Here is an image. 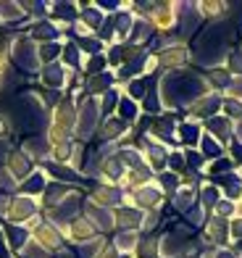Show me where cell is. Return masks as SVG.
<instances>
[{
    "mask_svg": "<svg viewBox=\"0 0 242 258\" xmlns=\"http://www.w3.org/2000/svg\"><path fill=\"white\" fill-rule=\"evenodd\" d=\"M119 100H121L119 90H113V87H111V90L106 92V95L100 98V113H106V119H108V116L119 108Z\"/></svg>",
    "mask_w": 242,
    "mask_h": 258,
    "instance_id": "31",
    "label": "cell"
},
{
    "mask_svg": "<svg viewBox=\"0 0 242 258\" xmlns=\"http://www.w3.org/2000/svg\"><path fill=\"white\" fill-rule=\"evenodd\" d=\"M98 119H100V100H95V98H85L82 108L76 111V124H74L76 137L90 140V135L95 132V126H98Z\"/></svg>",
    "mask_w": 242,
    "mask_h": 258,
    "instance_id": "4",
    "label": "cell"
},
{
    "mask_svg": "<svg viewBox=\"0 0 242 258\" xmlns=\"http://www.w3.org/2000/svg\"><path fill=\"white\" fill-rule=\"evenodd\" d=\"M50 16L53 19H58V21H74L76 19V14H79V6H74V3H50Z\"/></svg>",
    "mask_w": 242,
    "mask_h": 258,
    "instance_id": "26",
    "label": "cell"
},
{
    "mask_svg": "<svg viewBox=\"0 0 242 258\" xmlns=\"http://www.w3.org/2000/svg\"><path fill=\"white\" fill-rule=\"evenodd\" d=\"M203 79L192 72H174L160 79V95H164V103L177 108V105H184V103H195L198 98H203Z\"/></svg>",
    "mask_w": 242,
    "mask_h": 258,
    "instance_id": "1",
    "label": "cell"
},
{
    "mask_svg": "<svg viewBox=\"0 0 242 258\" xmlns=\"http://www.w3.org/2000/svg\"><path fill=\"white\" fill-rule=\"evenodd\" d=\"M226 42H229V27L216 24L211 29H205L198 37V45H195V61L203 66H216L224 58Z\"/></svg>",
    "mask_w": 242,
    "mask_h": 258,
    "instance_id": "2",
    "label": "cell"
},
{
    "mask_svg": "<svg viewBox=\"0 0 242 258\" xmlns=\"http://www.w3.org/2000/svg\"><path fill=\"white\" fill-rule=\"evenodd\" d=\"M8 156H11V143L8 140H0V169H6Z\"/></svg>",
    "mask_w": 242,
    "mask_h": 258,
    "instance_id": "41",
    "label": "cell"
},
{
    "mask_svg": "<svg viewBox=\"0 0 242 258\" xmlns=\"http://www.w3.org/2000/svg\"><path fill=\"white\" fill-rule=\"evenodd\" d=\"M137 203H140V208H155L158 203H160V190L158 187H147V184H142L140 190H137Z\"/></svg>",
    "mask_w": 242,
    "mask_h": 258,
    "instance_id": "21",
    "label": "cell"
},
{
    "mask_svg": "<svg viewBox=\"0 0 242 258\" xmlns=\"http://www.w3.org/2000/svg\"><path fill=\"white\" fill-rule=\"evenodd\" d=\"M55 258H74V255L68 253V250H61V253H55Z\"/></svg>",
    "mask_w": 242,
    "mask_h": 258,
    "instance_id": "43",
    "label": "cell"
},
{
    "mask_svg": "<svg viewBox=\"0 0 242 258\" xmlns=\"http://www.w3.org/2000/svg\"><path fill=\"white\" fill-rule=\"evenodd\" d=\"M79 195L76 192H71L66 198L63 203H58L55 208H50V224H55V227H61V224H71V221L76 219V214H79Z\"/></svg>",
    "mask_w": 242,
    "mask_h": 258,
    "instance_id": "6",
    "label": "cell"
},
{
    "mask_svg": "<svg viewBox=\"0 0 242 258\" xmlns=\"http://www.w3.org/2000/svg\"><path fill=\"white\" fill-rule=\"evenodd\" d=\"M6 169L11 171V177H14L16 182H24L29 174L34 171V166H32V158L24 153V150H11V156H8V161H6Z\"/></svg>",
    "mask_w": 242,
    "mask_h": 258,
    "instance_id": "7",
    "label": "cell"
},
{
    "mask_svg": "<svg viewBox=\"0 0 242 258\" xmlns=\"http://www.w3.org/2000/svg\"><path fill=\"white\" fill-rule=\"evenodd\" d=\"M58 27L53 24V21H34V24L27 29V37L32 40V42H40V45H45V42H58Z\"/></svg>",
    "mask_w": 242,
    "mask_h": 258,
    "instance_id": "8",
    "label": "cell"
},
{
    "mask_svg": "<svg viewBox=\"0 0 242 258\" xmlns=\"http://www.w3.org/2000/svg\"><path fill=\"white\" fill-rule=\"evenodd\" d=\"M21 150L34 161V158H48L53 153V145H50V137L45 135H32L24 140V145H21Z\"/></svg>",
    "mask_w": 242,
    "mask_h": 258,
    "instance_id": "10",
    "label": "cell"
},
{
    "mask_svg": "<svg viewBox=\"0 0 242 258\" xmlns=\"http://www.w3.org/2000/svg\"><path fill=\"white\" fill-rule=\"evenodd\" d=\"M192 206H195V192L190 190V187H182V190L174 192V208L177 211H184V214H187Z\"/></svg>",
    "mask_w": 242,
    "mask_h": 258,
    "instance_id": "29",
    "label": "cell"
},
{
    "mask_svg": "<svg viewBox=\"0 0 242 258\" xmlns=\"http://www.w3.org/2000/svg\"><path fill=\"white\" fill-rule=\"evenodd\" d=\"M218 105H221V100H218L216 95H203V98H198L192 105H190V111L198 116V119H213L216 116V111H218Z\"/></svg>",
    "mask_w": 242,
    "mask_h": 258,
    "instance_id": "15",
    "label": "cell"
},
{
    "mask_svg": "<svg viewBox=\"0 0 242 258\" xmlns=\"http://www.w3.org/2000/svg\"><path fill=\"white\" fill-rule=\"evenodd\" d=\"M150 34H153V29H150V24L147 21H134V27H132V34H129V42L132 45H140V42H145V40H150Z\"/></svg>",
    "mask_w": 242,
    "mask_h": 258,
    "instance_id": "30",
    "label": "cell"
},
{
    "mask_svg": "<svg viewBox=\"0 0 242 258\" xmlns=\"http://www.w3.org/2000/svg\"><path fill=\"white\" fill-rule=\"evenodd\" d=\"M200 198H203V208H213V206L218 203V190H216V184H205L203 192H200Z\"/></svg>",
    "mask_w": 242,
    "mask_h": 258,
    "instance_id": "36",
    "label": "cell"
},
{
    "mask_svg": "<svg viewBox=\"0 0 242 258\" xmlns=\"http://www.w3.org/2000/svg\"><path fill=\"white\" fill-rule=\"evenodd\" d=\"M116 111H119V119L126 121V124H132V121L140 119V103H134L132 98H121Z\"/></svg>",
    "mask_w": 242,
    "mask_h": 258,
    "instance_id": "22",
    "label": "cell"
},
{
    "mask_svg": "<svg viewBox=\"0 0 242 258\" xmlns=\"http://www.w3.org/2000/svg\"><path fill=\"white\" fill-rule=\"evenodd\" d=\"M45 187H48V174L42 169H34L24 182H19V195H27V198H37L45 192Z\"/></svg>",
    "mask_w": 242,
    "mask_h": 258,
    "instance_id": "9",
    "label": "cell"
},
{
    "mask_svg": "<svg viewBox=\"0 0 242 258\" xmlns=\"http://www.w3.org/2000/svg\"><path fill=\"white\" fill-rule=\"evenodd\" d=\"M200 153H203V158H218L221 156V145H218V140L216 137H211V135H203L200 137Z\"/></svg>",
    "mask_w": 242,
    "mask_h": 258,
    "instance_id": "28",
    "label": "cell"
},
{
    "mask_svg": "<svg viewBox=\"0 0 242 258\" xmlns=\"http://www.w3.org/2000/svg\"><path fill=\"white\" fill-rule=\"evenodd\" d=\"M203 216H205V208L195 203V206L187 211V221H190V227H200V224H203Z\"/></svg>",
    "mask_w": 242,
    "mask_h": 258,
    "instance_id": "38",
    "label": "cell"
},
{
    "mask_svg": "<svg viewBox=\"0 0 242 258\" xmlns=\"http://www.w3.org/2000/svg\"><path fill=\"white\" fill-rule=\"evenodd\" d=\"M126 121H121L119 116H108L106 119V124H103V140H108V143H113L116 137H121L124 132H126Z\"/></svg>",
    "mask_w": 242,
    "mask_h": 258,
    "instance_id": "20",
    "label": "cell"
},
{
    "mask_svg": "<svg viewBox=\"0 0 242 258\" xmlns=\"http://www.w3.org/2000/svg\"><path fill=\"white\" fill-rule=\"evenodd\" d=\"M11 61H14L21 72L27 74H37L40 72V53H37V42H32L27 34L24 37H14L11 42Z\"/></svg>",
    "mask_w": 242,
    "mask_h": 258,
    "instance_id": "3",
    "label": "cell"
},
{
    "mask_svg": "<svg viewBox=\"0 0 242 258\" xmlns=\"http://www.w3.org/2000/svg\"><path fill=\"white\" fill-rule=\"evenodd\" d=\"M87 216H90V221H92V227H98V229H103V232L113 229V224H116V219H113L111 211H108V208H100V206H95V203L87 206Z\"/></svg>",
    "mask_w": 242,
    "mask_h": 258,
    "instance_id": "14",
    "label": "cell"
},
{
    "mask_svg": "<svg viewBox=\"0 0 242 258\" xmlns=\"http://www.w3.org/2000/svg\"><path fill=\"white\" fill-rule=\"evenodd\" d=\"M145 156L150 158V169H155V171H164V169H166L169 153H166V148H164V145L150 143V145H147V150H145Z\"/></svg>",
    "mask_w": 242,
    "mask_h": 258,
    "instance_id": "19",
    "label": "cell"
},
{
    "mask_svg": "<svg viewBox=\"0 0 242 258\" xmlns=\"http://www.w3.org/2000/svg\"><path fill=\"white\" fill-rule=\"evenodd\" d=\"M66 79H68V74H66V69H63L61 63L42 66V72H40V82H42L45 87H50V90L63 87V85H66Z\"/></svg>",
    "mask_w": 242,
    "mask_h": 258,
    "instance_id": "12",
    "label": "cell"
},
{
    "mask_svg": "<svg viewBox=\"0 0 242 258\" xmlns=\"http://www.w3.org/2000/svg\"><path fill=\"white\" fill-rule=\"evenodd\" d=\"M61 58H63V69H76L79 63H82V50L76 48V42H66L63 50H61Z\"/></svg>",
    "mask_w": 242,
    "mask_h": 258,
    "instance_id": "27",
    "label": "cell"
},
{
    "mask_svg": "<svg viewBox=\"0 0 242 258\" xmlns=\"http://www.w3.org/2000/svg\"><path fill=\"white\" fill-rule=\"evenodd\" d=\"M226 169H229V161H216V163H213V171H216V174H218V171H226Z\"/></svg>",
    "mask_w": 242,
    "mask_h": 258,
    "instance_id": "42",
    "label": "cell"
},
{
    "mask_svg": "<svg viewBox=\"0 0 242 258\" xmlns=\"http://www.w3.org/2000/svg\"><path fill=\"white\" fill-rule=\"evenodd\" d=\"M11 201H14V198H11L8 192H0V219H3V221H6V216H8Z\"/></svg>",
    "mask_w": 242,
    "mask_h": 258,
    "instance_id": "40",
    "label": "cell"
},
{
    "mask_svg": "<svg viewBox=\"0 0 242 258\" xmlns=\"http://www.w3.org/2000/svg\"><path fill=\"white\" fill-rule=\"evenodd\" d=\"M208 129H211L213 135H218V137L224 140V137L229 135V121L221 119V116H213V119H208ZM218 137H216V140H218Z\"/></svg>",
    "mask_w": 242,
    "mask_h": 258,
    "instance_id": "35",
    "label": "cell"
},
{
    "mask_svg": "<svg viewBox=\"0 0 242 258\" xmlns=\"http://www.w3.org/2000/svg\"><path fill=\"white\" fill-rule=\"evenodd\" d=\"M34 216H37V201H34V198H27V195H16L14 201H11L6 224L27 227Z\"/></svg>",
    "mask_w": 242,
    "mask_h": 258,
    "instance_id": "5",
    "label": "cell"
},
{
    "mask_svg": "<svg viewBox=\"0 0 242 258\" xmlns=\"http://www.w3.org/2000/svg\"><path fill=\"white\" fill-rule=\"evenodd\" d=\"M106 55H92L90 61H87V74H92V77H98V74H103V69H106Z\"/></svg>",
    "mask_w": 242,
    "mask_h": 258,
    "instance_id": "37",
    "label": "cell"
},
{
    "mask_svg": "<svg viewBox=\"0 0 242 258\" xmlns=\"http://www.w3.org/2000/svg\"><path fill=\"white\" fill-rule=\"evenodd\" d=\"M184 158H187V166L190 169H203V163H205L200 150H184Z\"/></svg>",
    "mask_w": 242,
    "mask_h": 258,
    "instance_id": "39",
    "label": "cell"
},
{
    "mask_svg": "<svg viewBox=\"0 0 242 258\" xmlns=\"http://www.w3.org/2000/svg\"><path fill=\"white\" fill-rule=\"evenodd\" d=\"M3 224H6V221H3V219H0V232H3Z\"/></svg>",
    "mask_w": 242,
    "mask_h": 258,
    "instance_id": "44",
    "label": "cell"
},
{
    "mask_svg": "<svg viewBox=\"0 0 242 258\" xmlns=\"http://www.w3.org/2000/svg\"><path fill=\"white\" fill-rule=\"evenodd\" d=\"M137 242H140V237H137V232H119L116 234V240H113V248H116V253H126L129 255L134 248H137Z\"/></svg>",
    "mask_w": 242,
    "mask_h": 258,
    "instance_id": "23",
    "label": "cell"
},
{
    "mask_svg": "<svg viewBox=\"0 0 242 258\" xmlns=\"http://www.w3.org/2000/svg\"><path fill=\"white\" fill-rule=\"evenodd\" d=\"M177 135L182 137V143H187V145H198L200 143V126L195 124V121H182L179 129H177Z\"/></svg>",
    "mask_w": 242,
    "mask_h": 258,
    "instance_id": "25",
    "label": "cell"
},
{
    "mask_svg": "<svg viewBox=\"0 0 242 258\" xmlns=\"http://www.w3.org/2000/svg\"><path fill=\"white\" fill-rule=\"evenodd\" d=\"M3 237H6L8 250L21 253L24 245L29 242V229L27 227H16V224H3Z\"/></svg>",
    "mask_w": 242,
    "mask_h": 258,
    "instance_id": "11",
    "label": "cell"
},
{
    "mask_svg": "<svg viewBox=\"0 0 242 258\" xmlns=\"http://www.w3.org/2000/svg\"><path fill=\"white\" fill-rule=\"evenodd\" d=\"M158 184H160V190L177 192V190H179V177H177V174H171V171H160Z\"/></svg>",
    "mask_w": 242,
    "mask_h": 258,
    "instance_id": "34",
    "label": "cell"
},
{
    "mask_svg": "<svg viewBox=\"0 0 242 258\" xmlns=\"http://www.w3.org/2000/svg\"><path fill=\"white\" fill-rule=\"evenodd\" d=\"M111 85H113V74L111 72H103V74H98V77H92L90 82H87V92L90 95H98V92H106L111 90Z\"/></svg>",
    "mask_w": 242,
    "mask_h": 258,
    "instance_id": "24",
    "label": "cell"
},
{
    "mask_svg": "<svg viewBox=\"0 0 242 258\" xmlns=\"http://www.w3.org/2000/svg\"><path fill=\"white\" fill-rule=\"evenodd\" d=\"M21 255H24V258H50V250H45L40 242L29 240V242L24 245V250H21Z\"/></svg>",
    "mask_w": 242,
    "mask_h": 258,
    "instance_id": "32",
    "label": "cell"
},
{
    "mask_svg": "<svg viewBox=\"0 0 242 258\" xmlns=\"http://www.w3.org/2000/svg\"><path fill=\"white\" fill-rule=\"evenodd\" d=\"M61 50H63V45H61V42H45V45H37V53H40V63H42V66L58 63V58H61Z\"/></svg>",
    "mask_w": 242,
    "mask_h": 258,
    "instance_id": "18",
    "label": "cell"
},
{
    "mask_svg": "<svg viewBox=\"0 0 242 258\" xmlns=\"http://www.w3.org/2000/svg\"><path fill=\"white\" fill-rule=\"evenodd\" d=\"M166 166L171 174H179L187 169V158H184V153H179V150H174V153H169V161H166Z\"/></svg>",
    "mask_w": 242,
    "mask_h": 258,
    "instance_id": "33",
    "label": "cell"
},
{
    "mask_svg": "<svg viewBox=\"0 0 242 258\" xmlns=\"http://www.w3.org/2000/svg\"><path fill=\"white\" fill-rule=\"evenodd\" d=\"M27 19L24 3H11V0H0V24H19Z\"/></svg>",
    "mask_w": 242,
    "mask_h": 258,
    "instance_id": "13",
    "label": "cell"
},
{
    "mask_svg": "<svg viewBox=\"0 0 242 258\" xmlns=\"http://www.w3.org/2000/svg\"><path fill=\"white\" fill-rule=\"evenodd\" d=\"M121 201H124V192L119 190V187H100V190L95 192V206H100V208L116 206Z\"/></svg>",
    "mask_w": 242,
    "mask_h": 258,
    "instance_id": "17",
    "label": "cell"
},
{
    "mask_svg": "<svg viewBox=\"0 0 242 258\" xmlns=\"http://www.w3.org/2000/svg\"><path fill=\"white\" fill-rule=\"evenodd\" d=\"M68 195H71V192H68V184H63V182H48V187H45V192H42V201H45V206L55 208L58 203H63Z\"/></svg>",
    "mask_w": 242,
    "mask_h": 258,
    "instance_id": "16",
    "label": "cell"
}]
</instances>
